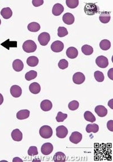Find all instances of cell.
Instances as JSON below:
<instances>
[{"label": "cell", "instance_id": "23", "mask_svg": "<svg viewBox=\"0 0 113 162\" xmlns=\"http://www.w3.org/2000/svg\"><path fill=\"white\" fill-rule=\"evenodd\" d=\"M53 161L55 162H65L66 161V156L62 152H57L54 155Z\"/></svg>", "mask_w": 113, "mask_h": 162}, {"label": "cell", "instance_id": "9", "mask_svg": "<svg viewBox=\"0 0 113 162\" xmlns=\"http://www.w3.org/2000/svg\"><path fill=\"white\" fill-rule=\"evenodd\" d=\"M82 138L83 136L81 133L78 132H74L72 133L69 139L71 142L74 144H78L81 142V141L82 140Z\"/></svg>", "mask_w": 113, "mask_h": 162}, {"label": "cell", "instance_id": "42", "mask_svg": "<svg viewBox=\"0 0 113 162\" xmlns=\"http://www.w3.org/2000/svg\"><path fill=\"white\" fill-rule=\"evenodd\" d=\"M18 161H19V162H23V161L22 159H20L19 158H18V157H16V158H14L13 160V162H18Z\"/></svg>", "mask_w": 113, "mask_h": 162}, {"label": "cell", "instance_id": "5", "mask_svg": "<svg viewBox=\"0 0 113 162\" xmlns=\"http://www.w3.org/2000/svg\"><path fill=\"white\" fill-rule=\"evenodd\" d=\"M97 66L101 68H106L109 65V60L104 56H100L96 60Z\"/></svg>", "mask_w": 113, "mask_h": 162}, {"label": "cell", "instance_id": "16", "mask_svg": "<svg viewBox=\"0 0 113 162\" xmlns=\"http://www.w3.org/2000/svg\"><path fill=\"white\" fill-rule=\"evenodd\" d=\"M11 137L14 141L19 142L22 140L23 134L19 129H16L13 130L11 133Z\"/></svg>", "mask_w": 113, "mask_h": 162}, {"label": "cell", "instance_id": "22", "mask_svg": "<svg viewBox=\"0 0 113 162\" xmlns=\"http://www.w3.org/2000/svg\"><path fill=\"white\" fill-rule=\"evenodd\" d=\"M1 15L5 19H8L12 17L13 11L10 8H5L1 10Z\"/></svg>", "mask_w": 113, "mask_h": 162}, {"label": "cell", "instance_id": "15", "mask_svg": "<svg viewBox=\"0 0 113 162\" xmlns=\"http://www.w3.org/2000/svg\"><path fill=\"white\" fill-rule=\"evenodd\" d=\"M95 111L99 117H105L107 114V110L103 105H97L96 107Z\"/></svg>", "mask_w": 113, "mask_h": 162}, {"label": "cell", "instance_id": "3", "mask_svg": "<svg viewBox=\"0 0 113 162\" xmlns=\"http://www.w3.org/2000/svg\"><path fill=\"white\" fill-rule=\"evenodd\" d=\"M39 133L42 138L48 139L53 135V130L48 125H44L40 129Z\"/></svg>", "mask_w": 113, "mask_h": 162}, {"label": "cell", "instance_id": "10", "mask_svg": "<svg viewBox=\"0 0 113 162\" xmlns=\"http://www.w3.org/2000/svg\"><path fill=\"white\" fill-rule=\"evenodd\" d=\"M53 151V146L52 144L49 142L43 144L41 149V153L45 155H48L52 153Z\"/></svg>", "mask_w": 113, "mask_h": 162}, {"label": "cell", "instance_id": "34", "mask_svg": "<svg viewBox=\"0 0 113 162\" xmlns=\"http://www.w3.org/2000/svg\"><path fill=\"white\" fill-rule=\"evenodd\" d=\"M68 31L66 28L64 27H59L58 28V36L60 37H65L68 35Z\"/></svg>", "mask_w": 113, "mask_h": 162}, {"label": "cell", "instance_id": "20", "mask_svg": "<svg viewBox=\"0 0 113 162\" xmlns=\"http://www.w3.org/2000/svg\"><path fill=\"white\" fill-rule=\"evenodd\" d=\"M30 115V112L28 110H23L18 111L16 113V118L18 119L24 120L29 117Z\"/></svg>", "mask_w": 113, "mask_h": 162}, {"label": "cell", "instance_id": "24", "mask_svg": "<svg viewBox=\"0 0 113 162\" xmlns=\"http://www.w3.org/2000/svg\"><path fill=\"white\" fill-rule=\"evenodd\" d=\"M27 28L32 33H36L40 30V25L38 23L33 22L28 24Z\"/></svg>", "mask_w": 113, "mask_h": 162}, {"label": "cell", "instance_id": "39", "mask_svg": "<svg viewBox=\"0 0 113 162\" xmlns=\"http://www.w3.org/2000/svg\"><path fill=\"white\" fill-rule=\"evenodd\" d=\"M44 4L43 0H33V5L35 7H39Z\"/></svg>", "mask_w": 113, "mask_h": 162}, {"label": "cell", "instance_id": "30", "mask_svg": "<svg viewBox=\"0 0 113 162\" xmlns=\"http://www.w3.org/2000/svg\"><path fill=\"white\" fill-rule=\"evenodd\" d=\"M84 117L86 121H89L90 122H94L96 121V120L95 116L93 115V114L90 111L85 112V113L84 114Z\"/></svg>", "mask_w": 113, "mask_h": 162}, {"label": "cell", "instance_id": "12", "mask_svg": "<svg viewBox=\"0 0 113 162\" xmlns=\"http://www.w3.org/2000/svg\"><path fill=\"white\" fill-rule=\"evenodd\" d=\"M66 55L69 59H75L78 56V51L75 47H69L66 50Z\"/></svg>", "mask_w": 113, "mask_h": 162}, {"label": "cell", "instance_id": "14", "mask_svg": "<svg viewBox=\"0 0 113 162\" xmlns=\"http://www.w3.org/2000/svg\"><path fill=\"white\" fill-rule=\"evenodd\" d=\"M64 11V7L61 4H55L52 9V13L55 16H60Z\"/></svg>", "mask_w": 113, "mask_h": 162}, {"label": "cell", "instance_id": "31", "mask_svg": "<svg viewBox=\"0 0 113 162\" xmlns=\"http://www.w3.org/2000/svg\"><path fill=\"white\" fill-rule=\"evenodd\" d=\"M37 76V73L35 70H31L27 72L25 75V78L27 81H31L35 79Z\"/></svg>", "mask_w": 113, "mask_h": 162}, {"label": "cell", "instance_id": "11", "mask_svg": "<svg viewBox=\"0 0 113 162\" xmlns=\"http://www.w3.org/2000/svg\"><path fill=\"white\" fill-rule=\"evenodd\" d=\"M10 93L14 98H19L22 95V90L19 86H12L10 88Z\"/></svg>", "mask_w": 113, "mask_h": 162}, {"label": "cell", "instance_id": "28", "mask_svg": "<svg viewBox=\"0 0 113 162\" xmlns=\"http://www.w3.org/2000/svg\"><path fill=\"white\" fill-rule=\"evenodd\" d=\"M81 51L85 55L89 56L93 53V48L89 45H84L81 47Z\"/></svg>", "mask_w": 113, "mask_h": 162}, {"label": "cell", "instance_id": "36", "mask_svg": "<svg viewBox=\"0 0 113 162\" xmlns=\"http://www.w3.org/2000/svg\"><path fill=\"white\" fill-rule=\"evenodd\" d=\"M79 107V103L76 100H73L69 104V108L71 111H75Z\"/></svg>", "mask_w": 113, "mask_h": 162}, {"label": "cell", "instance_id": "35", "mask_svg": "<svg viewBox=\"0 0 113 162\" xmlns=\"http://www.w3.org/2000/svg\"><path fill=\"white\" fill-rule=\"evenodd\" d=\"M67 115L64 113L61 112H59L57 113L56 119V121L58 122H64V121H65V120L67 119Z\"/></svg>", "mask_w": 113, "mask_h": 162}, {"label": "cell", "instance_id": "43", "mask_svg": "<svg viewBox=\"0 0 113 162\" xmlns=\"http://www.w3.org/2000/svg\"><path fill=\"white\" fill-rule=\"evenodd\" d=\"M4 102V97L0 93V105Z\"/></svg>", "mask_w": 113, "mask_h": 162}, {"label": "cell", "instance_id": "2", "mask_svg": "<svg viewBox=\"0 0 113 162\" xmlns=\"http://www.w3.org/2000/svg\"><path fill=\"white\" fill-rule=\"evenodd\" d=\"M23 50L27 53H32L36 51L37 49V45L32 40H26L23 44Z\"/></svg>", "mask_w": 113, "mask_h": 162}, {"label": "cell", "instance_id": "1", "mask_svg": "<svg viewBox=\"0 0 113 162\" xmlns=\"http://www.w3.org/2000/svg\"><path fill=\"white\" fill-rule=\"evenodd\" d=\"M84 12L88 16H93L97 14L99 11V8L95 4L88 3L84 6Z\"/></svg>", "mask_w": 113, "mask_h": 162}, {"label": "cell", "instance_id": "25", "mask_svg": "<svg viewBox=\"0 0 113 162\" xmlns=\"http://www.w3.org/2000/svg\"><path fill=\"white\" fill-rule=\"evenodd\" d=\"M27 64L31 67H35L39 64V59L36 56H30L27 60Z\"/></svg>", "mask_w": 113, "mask_h": 162}, {"label": "cell", "instance_id": "6", "mask_svg": "<svg viewBox=\"0 0 113 162\" xmlns=\"http://www.w3.org/2000/svg\"><path fill=\"white\" fill-rule=\"evenodd\" d=\"M73 82L76 85H81L85 80V77L83 73L77 72L73 74Z\"/></svg>", "mask_w": 113, "mask_h": 162}, {"label": "cell", "instance_id": "40", "mask_svg": "<svg viewBox=\"0 0 113 162\" xmlns=\"http://www.w3.org/2000/svg\"><path fill=\"white\" fill-rule=\"evenodd\" d=\"M107 129L113 132V120H110L107 122Z\"/></svg>", "mask_w": 113, "mask_h": 162}, {"label": "cell", "instance_id": "21", "mask_svg": "<svg viewBox=\"0 0 113 162\" xmlns=\"http://www.w3.org/2000/svg\"><path fill=\"white\" fill-rule=\"evenodd\" d=\"M29 90L32 94H39L41 91L40 85L37 82H33L29 86Z\"/></svg>", "mask_w": 113, "mask_h": 162}, {"label": "cell", "instance_id": "27", "mask_svg": "<svg viewBox=\"0 0 113 162\" xmlns=\"http://www.w3.org/2000/svg\"><path fill=\"white\" fill-rule=\"evenodd\" d=\"M100 47L103 51H107L111 47V43L109 40L104 39L100 43Z\"/></svg>", "mask_w": 113, "mask_h": 162}, {"label": "cell", "instance_id": "37", "mask_svg": "<svg viewBox=\"0 0 113 162\" xmlns=\"http://www.w3.org/2000/svg\"><path fill=\"white\" fill-rule=\"evenodd\" d=\"M69 66V62L68 61L65 59H62L59 61L58 63V67L61 69H66L68 68Z\"/></svg>", "mask_w": 113, "mask_h": 162}, {"label": "cell", "instance_id": "17", "mask_svg": "<svg viewBox=\"0 0 113 162\" xmlns=\"http://www.w3.org/2000/svg\"><path fill=\"white\" fill-rule=\"evenodd\" d=\"M24 68L23 62L19 59L14 60L13 62V68L17 72L21 71Z\"/></svg>", "mask_w": 113, "mask_h": 162}, {"label": "cell", "instance_id": "41", "mask_svg": "<svg viewBox=\"0 0 113 162\" xmlns=\"http://www.w3.org/2000/svg\"><path fill=\"white\" fill-rule=\"evenodd\" d=\"M113 69H110L109 71H108V73H107V75H108V77H109L110 79H111L112 80L113 79Z\"/></svg>", "mask_w": 113, "mask_h": 162}, {"label": "cell", "instance_id": "44", "mask_svg": "<svg viewBox=\"0 0 113 162\" xmlns=\"http://www.w3.org/2000/svg\"><path fill=\"white\" fill-rule=\"evenodd\" d=\"M1 19H0V25H1Z\"/></svg>", "mask_w": 113, "mask_h": 162}, {"label": "cell", "instance_id": "7", "mask_svg": "<svg viewBox=\"0 0 113 162\" xmlns=\"http://www.w3.org/2000/svg\"><path fill=\"white\" fill-rule=\"evenodd\" d=\"M68 133V129L64 125L59 126L56 128V136L59 138H65L67 136Z\"/></svg>", "mask_w": 113, "mask_h": 162}, {"label": "cell", "instance_id": "32", "mask_svg": "<svg viewBox=\"0 0 113 162\" xmlns=\"http://www.w3.org/2000/svg\"><path fill=\"white\" fill-rule=\"evenodd\" d=\"M79 1L78 0H67L66 1V4L67 6L70 9H75L77 8L79 5Z\"/></svg>", "mask_w": 113, "mask_h": 162}, {"label": "cell", "instance_id": "26", "mask_svg": "<svg viewBox=\"0 0 113 162\" xmlns=\"http://www.w3.org/2000/svg\"><path fill=\"white\" fill-rule=\"evenodd\" d=\"M99 130V127L96 124H88L86 127V132L87 133H97Z\"/></svg>", "mask_w": 113, "mask_h": 162}, {"label": "cell", "instance_id": "18", "mask_svg": "<svg viewBox=\"0 0 113 162\" xmlns=\"http://www.w3.org/2000/svg\"><path fill=\"white\" fill-rule=\"evenodd\" d=\"M53 107L52 103L49 100H44L40 104L41 109L43 111L47 112L52 110Z\"/></svg>", "mask_w": 113, "mask_h": 162}, {"label": "cell", "instance_id": "8", "mask_svg": "<svg viewBox=\"0 0 113 162\" xmlns=\"http://www.w3.org/2000/svg\"><path fill=\"white\" fill-rule=\"evenodd\" d=\"M64 48V44L59 40L55 41L51 45V50L52 51L58 53L62 51Z\"/></svg>", "mask_w": 113, "mask_h": 162}, {"label": "cell", "instance_id": "19", "mask_svg": "<svg viewBox=\"0 0 113 162\" xmlns=\"http://www.w3.org/2000/svg\"><path fill=\"white\" fill-rule=\"evenodd\" d=\"M110 19H111V16H110V13L107 11L101 13L99 16V19L100 22L104 24L109 23L110 21Z\"/></svg>", "mask_w": 113, "mask_h": 162}, {"label": "cell", "instance_id": "4", "mask_svg": "<svg viewBox=\"0 0 113 162\" xmlns=\"http://www.w3.org/2000/svg\"><path fill=\"white\" fill-rule=\"evenodd\" d=\"M50 40V36L48 33H42L38 37L39 42L42 46H46Z\"/></svg>", "mask_w": 113, "mask_h": 162}, {"label": "cell", "instance_id": "29", "mask_svg": "<svg viewBox=\"0 0 113 162\" xmlns=\"http://www.w3.org/2000/svg\"><path fill=\"white\" fill-rule=\"evenodd\" d=\"M1 45L2 46L4 47L5 48H6L8 50H9L10 48H11V47H14V48L17 47V42H16V41L11 42L9 39H8L5 42L1 43Z\"/></svg>", "mask_w": 113, "mask_h": 162}, {"label": "cell", "instance_id": "13", "mask_svg": "<svg viewBox=\"0 0 113 162\" xmlns=\"http://www.w3.org/2000/svg\"><path fill=\"white\" fill-rule=\"evenodd\" d=\"M62 20L65 24L68 25H73L75 21V18L71 13H66L62 17Z\"/></svg>", "mask_w": 113, "mask_h": 162}, {"label": "cell", "instance_id": "38", "mask_svg": "<svg viewBox=\"0 0 113 162\" xmlns=\"http://www.w3.org/2000/svg\"><path fill=\"white\" fill-rule=\"evenodd\" d=\"M39 154L37 148L36 146H31L28 150V154L30 156H35Z\"/></svg>", "mask_w": 113, "mask_h": 162}, {"label": "cell", "instance_id": "33", "mask_svg": "<svg viewBox=\"0 0 113 162\" xmlns=\"http://www.w3.org/2000/svg\"><path fill=\"white\" fill-rule=\"evenodd\" d=\"M94 77L95 79L98 82H102L104 81L105 76L102 72L100 71H96L94 73Z\"/></svg>", "mask_w": 113, "mask_h": 162}]
</instances>
